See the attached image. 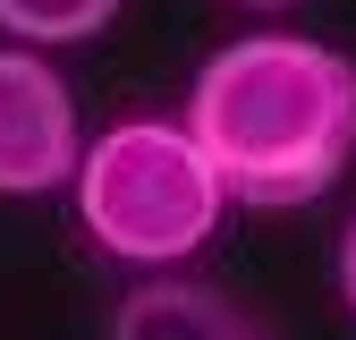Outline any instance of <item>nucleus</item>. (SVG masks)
I'll return each instance as SVG.
<instances>
[{"instance_id":"obj_2","label":"nucleus","mask_w":356,"mask_h":340,"mask_svg":"<svg viewBox=\"0 0 356 340\" xmlns=\"http://www.w3.org/2000/svg\"><path fill=\"white\" fill-rule=\"evenodd\" d=\"M76 222L111 264L136 272H178L187 255L220 230L229 187H220L212 153L195 145L187 119H111L76 170Z\"/></svg>"},{"instance_id":"obj_5","label":"nucleus","mask_w":356,"mask_h":340,"mask_svg":"<svg viewBox=\"0 0 356 340\" xmlns=\"http://www.w3.org/2000/svg\"><path fill=\"white\" fill-rule=\"evenodd\" d=\"M127 0H0V42L26 52H76V42L111 34V17Z\"/></svg>"},{"instance_id":"obj_1","label":"nucleus","mask_w":356,"mask_h":340,"mask_svg":"<svg viewBox=\"0 0 356 340\" xmlns=\"http://www.w3.org/2000/svg\"><path fill=\"white\" fill-rule=\"evenodd\" d=\"M178 119L212 153L229 204L297 212L356 162V60L314 34H238L187 77Z\"/></svg>"},{"instance_id":"obj_3","label":"nucleus","mask_w":356,"mask_h":340,"mask_svg":"<svg viewBox=\"0 0 356 340\" xmlns=\"http://www.w3.org/2000/svg\"><path fill=\"white\" fill-rule=\"evenodd\" d=\"M85 119L51 52L0 42V196H60L85 170Z\"/></svg>"},{"instance_id":"obj_4","label":"nucleus","mask_w":356,"mask_h":340,"mask_svg":"<svg viewBox=\"0 0 356 340\" xmlns=\"http://www.w3.org/2000/svg\"><path fill=\"white\" fill-rule=\"evenodd\" d=\"M102 340H272L229 289H212L195 272H153L111 307Z\"/></svg>"},{"instance_id":"obj_6","label":"nucleus","mask_w":356,"mask_h":340,"mask_svg":"<svg viewBox=\"0 0 356 340\" xmlns=\"http://www.w3.org/2000/svg\"><path fill=\"white\" fill-rule=\"evenodd\" d=\"M331 272H339V307L356 315V212H348V230H339V255H331Z\"/></svg>"},{"instance_id":"obj_7","label":"nucleus","mask_w":356,"mask_h":340,"mask_svg":"<svg viewBox=\"0 0 356 340\" xmlns=\"http://www.w3.org/2000/svg\"><path fill=\"white\" fill-rule=\"evenodd\" d=\"M238 9H305V0H238Z\"/></svg>"}]
</instances>
